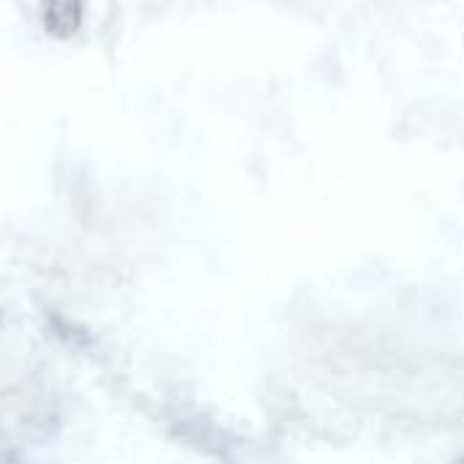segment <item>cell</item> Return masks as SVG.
Masks as SVG:
<instances>
[{
	"mask_svg": "<svg viewBox=\"0 0 464 464\" xmlns=\"http://www.w3.org/2000/svg\"><path fill=\"white\" fill-rule=\"evenodd\" d=\"M82 11L84 0H41L44 30L57 41H68L82 24Z\"/></svg>",
	"mask_w": 464,
	"mask_h": 464,
	"instance_id": "1",
	"label": "cell"
},
{
	"mask_svg": "<svg viewBox=\"0 0 464 464\" xmlns=\"http://www.w3.org/2000/svg\"><path fill=\"white\" fill-rule=\"evenodd\" d=\"M462 464H464V462H462Z\"/></svg>",
	"mask_w": 464,
	"mask_h": 464,
	"instance_id": "2",
	"label": "cell"
}]
</instances>
